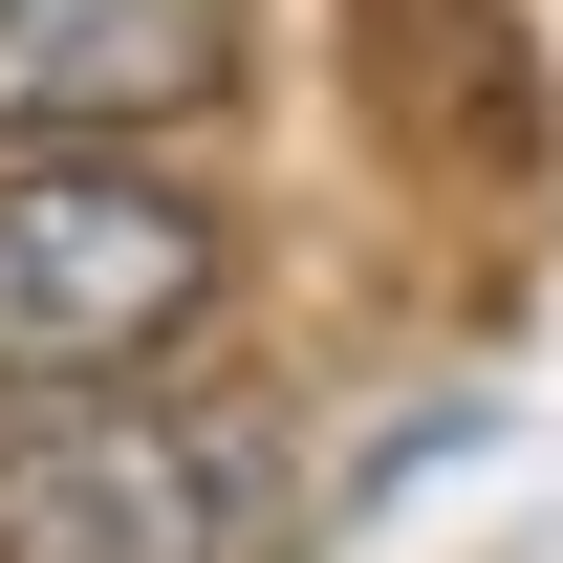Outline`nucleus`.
<instances>
[{
    "instance_id": "obj_1",
    "label": "nucleus",
    "mask_w": 563,
    "mask_h": 563,
    "mask_svg": "<svg viewBox=\"0 0 563 563\" xmlns=\"http://www.w3.org/2000/svg\"><path fill=\"white\" fill-rule=\"evenodd\" d=\"M0 563H282V433L66 390L0 433Z\"/></svg>"
},
{
    "instance_id": "obj_2",
    "label": "nucleus",
    "mask_w": 563,
    "mask_h": 563,
    "mask_svg": "<svg viewBox=\"0 0 563 563\" xmlns=\"http://www.w3.org/2000/svg\"><path fill=\"white\" fill-rule=\"evenodd\" d=\"M217 303V217L109 152H22L0 174V390H109Z\"/></svg>"
},
{
    "instance_id": "obj_3",
    "label": "nucleus",
    "mask_w": 563,
    "mask_h": 563,
    "mask_svg": "<svg viewBox=\"0 0 563 563\" xmlns=\"http://www.w3.org/2000/svg\"><path fill=\"white\" fill-rule=\"evenodd\" d=\"M239 87V0H0V152H109Z\"/></svg>"
}]
</instances>
